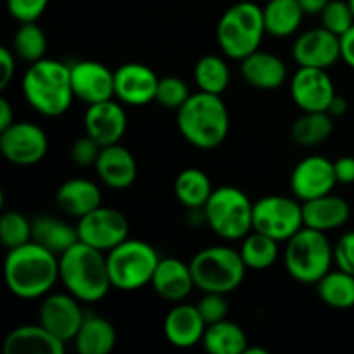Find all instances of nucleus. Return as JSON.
Returning <instances> with one entry per match:
<instances>
[{
  "mask_svg": "<svg viewBox=\"0 0 354 354\" xmlns=\"http://www.w3.org/2000/svg\"><path fill=\"white\" fill-rule=\"evenodd\" d=\"M14 109L7 99H0V131L9 128L14 123Z\"/></svg>",
  "mask_w": 354,
  "mask_h": 354,
  "instance_id": "nucleus-47",
  "label": "nucleus"
},
{
  "mask_svg": "<svg viewBox=\"0 0 354 354\" xmlns=\"http://www.w3.org/2000/svg\"><path fill=\"white\" fill-rule=\"evenodd\" d=\"M3 279L19 299L45 297L59 282V256L35 241L7 252Z\"/></svg>",
  "mask_w": 354,
  "mask_h": 354,
  "instance_id": "nucleus-1",
  "label": "nucleus"
},
{
  "mask_svg": "<svg viewBox=\"0 0 354 354\" xmlns=\"http://www.w3.org/2000/svg\"><path fill=\"white\" fill-rule=\"evenodd\" d=\"M102 145L97 144L90 135L78 138L71 147V159L76 166L80 168H86V166H95L97 159H99Z\"/></svg>",
  "mask_w": 354,
  "mask_h": 354,
  "instance_id": "nucleus-42",
  "label": "nucleus"
},
{
  "mask_svg": "<svg viewBox=\"0 0 354 354\" xmlns=\"http://www.w3.org/2000/svg\"><path fill=\"white\" fill-rule=\"evenodd\" d=\"M159 297L168 303H182L196 287L189 263L178 258H161L151 282Z\"/></svg>",
  "mask_w": 354,
  "mask_h": 354,
  "instance_id": "nucleus-22",
  "label": "nucleus"
},
{
  "mask_svg": "<svg viewBox=\"0 0 354 354\" xmlns=\"http://www.w3.org/2000/svg\"><path fill=\"white\" fill-rule=\"evenodd\" d=\"M283 265L294 280L317 286L318 280L332 270L334 245L325 232L303 227L286 242Z\"/></svg>",
  "mask_w": 354,
  "mask_h": 354,
  "instance_id": "nucleus-6",
  "label": "nucleus"
},
{
  "mask_svg": "<svg viewBox=\"0 0 354 354\" xmlns=\"http://www.w3.org/2000/svg\"><path fill=\"white\" fill-rule=\"evenodd\" d=\"M241 256L249 270H266L275 265L280 254V242L252 230L242 239Z\"/></svg>",
  "mask_w": 354,
  "mask_h": 354,
  "instance_id": "nucleus-34",
  "label": "nucleus"
},
{
  "mask_svg": "<svg viewBox=\"0 0 354 354\" xmlns=\"http://www.w3.org/2000/svg\"><path fill=\"white\" fill-rule=\"evenodd\" d=\"M100 182L113 190H124L137 180L138 166L133 154L121 144L102 147L95 162Z\"/></svg>",
  "mask_w": 354,
  "mask_h": 354,
  "instance_id": "nucleus-21",
  "label": "nucleus"
},
{
  "mask_svg": "<svg viewBox=\"0 0 354 354\" xmlns=\"http://www.w3.org/2000/svg\"><path fill=\"white\" fill-rule=\"evenodd\" d=\"M334 131V118L327 111L303 113L290 128V138L299 147H315L327 140Z\"/></svg>",
  "mask_w": 354,
  "mask_h": 354,
  "instance_id": "nucleus-32",
  "label": "nucleus"
},
{
  "mask_svg": "<svg viewBox=\"0 0 354 354\" xmlns=\"http://www.w3.org/2000/svg\"><path fill=\"white\" fill-rule=\"evenodd\" d=\"M241 75L259 90H275L287 80V66L279 55L258 48L241 61Z\"/></svg>",
  "mask_w": 354,
  "mask_h": 354,
  "instance_id": "nucleus-24",
  "label": "nucleus"
},
{
  "mask_svg": "<svg viewBox=\"0 0 354 354\" xmlns=\"http://www.w3.org/2000/svg\"><path fill=\"white\" fill-rule=\"evenodd\" d=\"M175 196L182 206L190 211H201L206 206L214 187L211 178L199 168H187L175 180Z\"/></svg>",
  "mask_w": 354,
  "mask_h": 354,
  "instance_id": "nucleus-30",
  "label": "nucleus"
},
{
  "mask_svg": "<svg viewBox=\"0 0 354 354\" xmlns=\"http://www.w3.org/2000/svg\"><path fill=\"white\" fill-rule=\"evenodd\" d=\"M203 346L211 354H244L249 348V342L241 325L225 318L207 325Z\"/></svg>",
  "mask_w": 354,
  "mask_h": 354,
  "instance_id": "nucleus-31",
  "label": "nucleus"
},
{
  "mask_svg": "<svg viewBox=\"0 0 354 354\" xmlns=\"http://www.w3.org/2000/svg\"><path fill=\"white\" fill-rule=\"evenodd\" d=\"M349 2V6H351V9H353V14H354V0H348Z\"/></svg>",
  "mask_w": 354,
  "mask_h": 354,
  "instance_id": "nucleus-51",
  "label": "nucleus"
},
{
  "mask_svg": "<svg viewBox=\"0 0 354 354\" xmlns=\"http://www.w3.org/2000/svg\"><path fill=\"white\" fill-rule=\"evenodd\" d=\"M304 10L297 0H268L263 7L266 35L275 38H287L299 30Z\"/></svg>",
  "mask_w": 354,
  "mask_h": 354,
  "instance_id": "nucleus-29",
  "label": "nucleus"
},
{
  "mask_svg": "<svg viewBox=\"0 0 354 354\" xmlns=\"http://www.w3.org/2000/svg\"><path fill=\"white\" fill-rule=\"evenodd\" d=\"M318 297L327 306L348 310L354 306V275L342 270H330L317 283Z\"/></svg>",
  "mask_w": 354,
  "mask_h": 354,
  "instance_id": "nucleus-33",
  "label": "nucleus"
},
{
  "mask_svg": "<svg viewBox=\"0 0 354 354\" xmlns=\"http://www.w3.org/2000/svg\"><path fill=\"white\" fill-rule=\"evenodd\" d=\"M194 283L203 292L230 294L241 287L245 277L244 259L230 245H211L190 259Z\"/></svg>",
  "mask_w": 354,
  "mask_h": 354,
  "instance_id": "nucleus-7",
  "label": "nucleus"
},
{
  "mask_svg": "<svg viewBox=\"0 0 354 354\" xmlns=\"http://www.w3.org/2000/svg\"><path fill=\"white\" fill-rule=\"evenodd\" d=\"M38 308V324L64 342L73 341L85 320L82 301L66 292L47 294Z\"/></svg>",
  "mask_w": 354,
  "mask_h": 354,
  "instance_id": "nucleus-13",
  "label": "nucleus"
},
{
  "mask_svg": "<svg viewBox=\"0 0 354 354\" xmlns=\"http://www.w3.org/2000/svg\"><path fill=\"white\" fill-rule=\"evenodd\" d=\"M194 80L201 92L223 95L230 83V68L220 55H204L194 68Z\"/></svg>",
  "mask_w": 354,
  "mask_h": 354,
  "instance_id": "nucleus-35",
  "label": "nucleus"
},
{
  "mask_svg": "<svg viewBox=\"0 0 354 354\" xmlns=\"http://www.w3.org/2000/svg\"><path fill=\"white\" fill-rule=\"evenodd\" d=\"M86 135L93 138L102 147L120 144L123 135L127 133L128 116L120 100H104V102L92 104L86 107L83 118Z\"/></svg>",
  "mask_w": 354,
  "mask_h": 354,
  "instance_id": "nucleus-19",
  "label": "nucleus"
},
{
  "mask_svg": "<svg viewBox=\"0 0 354 354\" xmlns=\"http://www.w3.org/2000/svg\"><path fill=\"white\" fill-rule=\"evenodd\" d=\"M48 0H7V10L19 23H35L44 16Z\"/></svg>",
  "mask_w": 354,
  "mask_h": 354,
  "instance_id": "nucleus-41",
  "label": "nucleus"
},
{
  "mask_svg": "<svg viewBox=\"0 0 354 354\" xmlns=\"http://www.w3.org/2000/svg\"><path fill=\"white\" fill-rule=\"evenodd\" d=\"M182 137L201 151L220 147L230 131V114L221 95L196 92L176 111Z\"/></svg>",
  "mask_w": 354,
  "mask_h": 354,
  "instance_id": "nucleus-4",
  "label": "nucleus"
},
{
  "mask_svg": "<svg viewBox=\"0 0 354 354\" xmlns=\"http://www.w3.org/2000/svg\"><path fill=\"white\" fill-rule=\"evenodd\" d=\"M348 109H349L348 100H346L342 95H339V93H335V97H334V99H332L330 106H328L327 113L330 114V116L335 120V118L344 116V114L348 113Z\"/></svg>",
  "mask_w": 354,
  "mask_h": 354,
  "instance_id": "nucleus-48",
  "label": "nucleus"
},
{
  "mask_svg": "<svg viewBox=\"0 0 354 354\" xmlns=\"http://www.w3.org/2000/svg\"><path fill=\"white\" fill-rule=\"evenodd\" d=\"M304 227L303 203L296 197L265 196L252 207V230L287 242Z\"/></svg>",
  "mask_w": 354,
  "mask_h": 354,
  "instance_id": "nucleus-10",
  "label": "nucleus"
},
{
  "mask_svg": "<svg viewBox=\"0 0 354 354\" xmlns=\"http://www.w3.org/2000/svg\"><path fill=\"white\" fill-rule=\"evenodd\" d=\"M47 151V133L30 121H14L0 131V152L12 165L33 166L45 158Z\"/></svg>",
  "mask_w": 354,
  "mask_h": 354,
  "instance_id": "nucleus-11",
  "label": "nucleus"
},
{
  "mask_svg": "<svg viewBox=\"0 0 354 354\" xmlns=\"http://www.w3.org/2000/svg\"><path fill=\"white\" fill-rule=\"evenodd\" d=\"M337 183L334 161L324 156H308L301 159L290 173V190L301 203L332 194Z\"/></svg>",
  "mask_w": 354,
  "mask_h": 354,
  "instance_id": "nucleus-14",
  "label": "nucleus"
},
{
  "mask_svg": "<svg viewBox=\"0 0 354 354\" xmlns=\"http://www.w3.org/2000/svg\"><path fill=\"white\" fill-rule=\"evenodd\" d=\"M116 341L118 335L114 325L97 315H85L82 327L73 339L80 354H107L113 351Z\"/></svg>",
  "mask_w": 354,
  "mask_h": 354,
  "instance_id": "nucleus-27",
  "label": "nucleus"
},
{
  "mask_svg": "<svg viewBox=\"0 0 354 354\" xmlns=\"http://www.w3.org/2000/svg\"><path fill=\"white\" fill-rule=\"evenodd\" d=\"M33 241L54 254L61 256L80 241L78 228L61 218L40 214L33 218Z\"/></svg>",
  "mask_w": 354,
  "mask_h": 354,
  "instance_id": "nucleus-28",
  "label": "nucleus"
},
{
  "mask_svg": "<svg viewBox=\"0 0 354 354\" xmlns=\"http://www.w3.org/2000/svg\"><path fill=\"white\" fill-rule=\"evenodd\" d=\"M75 99L86 106L114 97V71L99 61H78L69 64Z\"/></svg>",
  "mask_w": 354,
  "mask_h": 354,
  "instance_id": "nucleus-18",
  "label": "nucleus"
},
{
  "mask_svg": "<svg viewBox=\"0 0 354 354\" xmlns=\"http://www.w3.org/2000/svg\"><path fill=\"white\" fill-rule=\"evenodd\" d=\"M265 35L263 7L249 0L228 7L216 26L218 45L227 57L235 61H242L258 50Z\"/></svg>",
  "mask_w": 354,
  "mask_h": 354,
  "instance_id": "nucleus-5",
  "label": "nucleus"
},
{
  "mask_svg": "<svg viewBox=\"0 0 354 354\" xmlns=\"http://www.w3.org/2000/svg\"><path fill=\"white\" fill-rule=\"evenodd\" d=\"M207 324L204 322L197 304L175 303L165 318V337L171 346L189 349L203 344Z\"/></svg>",
  "mask_w": 354,
  "mask_h": 354,
  "instance_id": "nucleus-20",
  "label": "nucleus"
},
{
  "mask_svg": "<svg viewBox=\"0 0 354 354\" xmlns=\"http://www.w3.org/2000/svg\"><path fill=\"white\" fill-rule=\"evenodd\" d=\"M306 14H320L330 0H297Z\"/></svg>",
  "mask_w": 354,
  "mask_h": 354,
  "instance_id": "nucleus-49",
  "label": "nucleus"
},
{
  "mask_svg": "<svg viewBox=\"0 0 354 354\" xmlns=\"http://www.w3.org/2000/svg\"><path fill=\"white\" fill-rule=\"evenodd\" d=\"M197 308H199L201 315L207 325L225 320L228 317V311H230L225 294L218 292H204V296L197 303Z\"/></svg>",
  "mask_w": 354,
  "mask_h": 354,
  "instance_id": "nucleus-40",
  "label": "nucleus"
},
{
  "mask_svg": "<svg viewBox=\"0 0 354 354\" xmlns=\"http://www.w3.org/2000/svg\"><path fill=\"white\" fill-rule=\"evenodd\" d=\"M12 50L19 59L28 64L40 61L47 52V37L45 31L35 23H21L12 40Z\"/></svg>",
  "mask_w": 354,
  "mask_h": 354,
  "instance_id": "nucleus-36",
  "label": "nucleus"
},
{
  "mask_svg": "<svg viewBox=\"0 0 354 354\" xmlns=\"http://www.w3.org/2000/svg\"><path fill=\"white\" fill-rule=\"evenodd\" d=\"M0 68H2V78H0V88H6L12 82L16 75V54L7 47H0Z\"/></svg>",
  "mask_w": 354,
  "mask_h": 354,
  "instance_id": "nucleus-44",
  "label": "nucleus"
},
{
  "mask_svg": "<svg viewBox=\"0 0 354 354\" xmlns=\"http://www.w3.org/2000/svg\"><path fill=\"white\" fill-rule=\"evenodd\" d=\"M57 207L68 216L83 218L90 211L102 206V192L99 185L88 178L66 180L55 194Z\"/></svg>",
  "mask_w": 354,
  "mask_h": 354,
  "instance_id": "nucleus-25",
  "label": "nucleus"
},
{
  "mask_svg": "<svg viewBox=\"0 0 354 354\" xmlns=\"http://www.w3.org/2000/svg\"><path fill=\"white\" fill-rule=\"evenodd\" d=\"M0 241L7 251L33 241V220L19 211H6L0 218Z\"/></svg>",
  "mask_w": 354,
  "mask_h": 354,
  "instance_id": "nucleus-37",
  "label": "nucleus"
},
{
  "mask_svg": "<svg viewBox=\"0 0 354 354\" xmlns=\"http://www.w3.org/2000/svg\"><path fill=\"white\" fill-rule=\"evenodd\" d=\"M349 216H351V207L348 201L335 194H327V196L303 203L304 227L315 228L325 234L344 227Z\"/></svg>",
  "mask_w": 354,
  "mask_h": 354,
  "instance_id": "nucleus-26",
  "label": "nucleus"
},
{
  "mask_svg": "<svg viewBox=\"0 0 354 354\" xmlns=\"http://www.w3.org/2000/svg\"><path fill=\"white\" fill-rule=\"evenodd\" d=\"M252 207L254 203L244 190L232 185L216 187L203 207L204 221L223 241H242L252 232Z\"/></svg>",
  "mask_w": 354,
  "mask_h": 354,
  "instance_id": "nucleus-8",
  "label": "nucleus"
},
{
  "mask_svg": "<svg viewBox=\"0 0 354 354\" xmlns=\"http://www.w3.org/2000/svg\"><path fill=\"white\" fill-rule=\"evenodd\" d=\"M192 95L189 85L178 76H165L159 78L158 92H156V102L161 104L166 109L178 111L183 104Z\"/></svg>",
  "mask_w": 354,
  "mask_h": 354,
  "instance_id": "nucleus-38",
  "label": "nucleus"
},
{
  "mask_svg": "<svg viewBox=\"0 0 354 354\" xmlns=\"http://www.w3.org/2000/svg\"><path fill=\"white\" fill-rule=\"evenodd\" d=\"M334 265L354 275V230L346 232L334 244Z\"/></svg>",
  "mask_w": 354,
  "mask_h": 354,
  "instance_id": "nucleus-43",
  "label": "nucleus"
},
{
  "mask_svg": "<svg viewBox=\"0 0 354 354\" xmlns=\"http://www.w3.org/2000/svg\"><path fill=\"white\" fill-rule=\"evenodd\" d=\"M322 26L328 31L342 37L354 24V14L349 2L346 0H330L324 10L320 12Z\"/></svg>",
  "mask_w": 354,
  "mask_h": 354,
  "instance_id": "nucleus-39",
  "label": "nucleus"
},
{
  "mask_svg": "<svg viewBox=\"0 0 354 354\" xmlns=\"http://www.w3.org/2000/svg\"><path fill=\"white\" fill-rule=\"evenodd\" d=\"M66 342L44 325H23L10 332L3 341L6 354H64Z\"/></svg>",
  "mask_w": 354,
  "mask_h": 354,
  "instance_id": "nucleus-23",
  "label": "nucleus"
},
{
  "mask_svg": "<svg viewBox=\"0 0 354 354\" xmlns=\"http://www.w3.org/2000/svg\"><path fill=\"white\" fill-rule=\"evenodd\" d=\"M335 176L339 183H354V158L353 156H342L334 161Z\"/></svg>",
  "mask_w": 354,
  "mask_h": 354,
  "instance_id": "nucleus-45",
  "label": "nucleus"
},
{
  "mask_svg": "<svg viewBox=\"0 0 354 354\" xmlns=\"http://www.w3.org/2000/svg\"><path fill=\"white\" fill-rule=\"evenodd\" d=\"M335 93V85L327 69L299 66L290 80V95L303 113L327 111Z\"/></svg>",
  "mask_w": 354,
  "mask_h": 354,
  "instance_id": "nucleus-16",
  "label": "nucleus"
},
{
  "mask_svg": "<svg viewBox=\"0 0 354 354\" xmlns=\"http://www.w3.org/2000/svg\"><path fill=\"white\" fill-rule=\"evenodd\" d=\"M244 354H266V349H263V348H254V346H249V348L245 349Z\"/></svg>",
  "mask_w": 354,
  "mask_h": 354,
  "instance_id": "nucleus-50",
  "label": "nucleus"
},
{
  "mask_svg": "<svg viewBox=\"0 0 354 354\" xmlns=\"http://www.w3.org/2000/svg\"><path fill=\"white\" fill-rule=\"evenodd\" d=\"M76 228L80 241L102 252H109L130 235L127 216L121 211L106 206H99L80 218Z\"/></svg>",
  "mask_w": 354,
  "mask_h": 354,
  "instance_id": "nucleus-12",
  "label": "nucleus"
},
{
  "mask_svg": "<svg viewBox=\"0 0 354 354\" xmlns=\"http://www.w3.org/2000/svg\"><path fill=\"white\" fill-rule=\"evenodd\" d=\"M21 90L26 102L41 116L64 114L75 100L69 64L55 59H40L28 66Z\"/></svg>",
  "mask_w": 354,
  "mask_h": 354,
  "instance_id": "nucleus-3",
  "label": "nucleus"
},
{
  "mask_svg": "<svg viewBox=\"0 0 354 354\" xmlns=\"http://www.w3.org/2000/svg\"><path fill=\"white\" fill-rule=\"evenodd\" d=\"M341 57L349 68L354 69V24L341 37Z\"/></svg>",
  "mask_w": 354,
  "mask_h": 354,
  "instance_id": "nucleus-46",
  "label": "nucleus"
},
{
  "mask_svg": "<svg viewBox=\"0 0 354 354\" xmlns=\"http://www.w3.org/2000/svg\"><path fill=\"white\" fill-rule=\"evenodd\" d=\"M107 268L113 289L133 292L151 286L161 256L145 241L130 239L107 252Z\"/></svg>",
  "mask_w": 354,
  "mask_h": 354,
  "instance_id": "nucleus-9",
  "label": "nucleus"
},
{
  "mask_svg": "<svg viewBox=\"0 0 354 354\" xmlns=\"http://www.w3.org/2000/svg\"><path fill=\"white\" fill-rule=\"evenodd\" d=\"M59 280L83 304L99 303L113 289L107 256L82 241L59 256Z\"/></svg>",
  "mask_w": 354,
  "mask_h": 354,
  "instance_id": "nucleus-2",
  "label": "nucleus"
},
{
  "mask_svg": "<svg viewBox=\"0 0 354 354\" xmlns=\"http://www.w3.org/2000/svg\"><path fill=\"white\" fill-rule=\"evenodd\" d=\"M159 78L142 62H127L114 71V97L127 106H145L156 100Z\"/></svg>",
  "mask_w": 354,
  "mask_h": 354,
  "instance_id": "nucleus-17",
  "label": "nucleus"
},
{
  "mask_svg": "<svg viewBox=\"0 0 354 354\" xmlns=\"http://www.w3.org/2000/svg\"><path fill=\"white\" fill-rule=\"evenodd\" d=\"M292 57L301 68L328 69L341 61V37L327 28H313L296 38Z\"/></svg>",
  "mask_w": 354,
  "mask_h": 354,
  "instance_id": "nucleus-15",
  "label": "nucleus"
}]
</instances>
